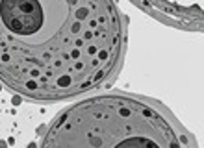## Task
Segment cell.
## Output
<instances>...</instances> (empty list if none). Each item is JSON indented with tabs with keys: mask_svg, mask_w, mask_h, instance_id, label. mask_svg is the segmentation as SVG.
Segmentation results:
<instances>
[{
	"mask_svg": "<svg viewBox=\"0 0 204 148\" xmlns=\"http://www.w3.org/2000/svg\"><path fill=\"white\" fill-rule=\"evenodd\" d=\"M128 20L102 0H0V81L41 102L69 100L117 78Z\"/></svg>",
	"mask_w": 204,
	"mask_h": 148,
	"instance_id": "6da1fadb",
	"label": "cell"
},
{
	"mask_svg": "<svg viewBox=\"0 0 204 148\" xmlns=\"http://www.w3.org/2000/svg\"><path fill=\"white\" fill-rule=\"evenodd\" d=\"M41 148H197V143L163 104L108 93L58 113Z\"/></svg>",
	"mask_w": 204,
	"mask_h": 148,
	"instance_id": "7a4b0ae2",
	"label": "cell"
},
{
	"mask_svg": "<svg viewBox=\"0 0 204 148\" xmlns=\"http://www.w3.org/2000/svg\"><path fill=\"white\" fill-rule=\"evenodd\" d=\"M132 4L171 28L186 31L202 30V9L197 4L193 6H182L173 2H132Z\"/></svg>",
	"mask_w": 204,
	"mask_h": 148,
	"instance_id": "3957f363",
	"label": "cell"
}]
</instances>
